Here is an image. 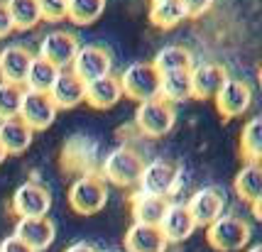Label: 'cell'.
<instances>
[{
  "label": "cell",
  "instance_id": "1",
  "mask_svg": "<svg viewBox=\"0 0 262 252\" xmlns=\"http://www.w3.org/2000/svg\"><path fill=\"white\" fill-rule=\"evenodd\" d=\"M118 79H120L123 96L130 98V101L145 103V101L160 98L162 74L155 69L152 61H135V64H130V66H125V71Z\"/></svg>",
  "mask_w": 262,
  "mask_h": 252
},
{
  "label": "cell",
  "instance_id": "2",
  "mask_svg": "<svg viewBox=\"0 0 262 252\" xmlns=\"http://www.w3.org/2000/svg\"><path fill=\"white\" fill-rule=\"evenodd\" d=\"M145 169V162L130 147H115L113 152H108V157L103 159V179H108L111 184L120 186V189H133L140 184Z\"/></svg>",
  "mask_w": 262,
  "mask_h": 252
},
{
  "label": "cell",
  "instance_id": "3",
  "mask_svg": "<svg viewBox=\"0 0 262 252\" xmlns=\"http://www.w3.org/2000/svg\"><path fill=\"white\" fill-rule=\"evenodd\" d=\"M250 238H252L250 225L243 218L226 216V213L218 218L216 223H211L206 228V240L218 252H238L243 247H248Z\"/></svg>",
  "mask_w": 262,
  "mask_h": 252
},
{
  "label": "cell",
  "instance_id": "4",
  "mask_svg": "<svg viewBox=\"0 0 262 252\" xmlns=\"http://www.w3.org/2000/svg\"><path fill=\"white\" fill-rule=\"evenodd\" d=\"M108 201V189L105 181L96 174H81L76 181L69 186V206L79 216H93L103 211Z\"/></svg>",
  "mask_w": 262,
  "mask_h": 252
},
{
  "label": "cell",
  "instance_id": "5",
  "mask_svg": "<svg viewBox=\"0 0 262 252\" xmlns=\"http://www.w3.org/2000/svg\"><path fill=\"white\" fill-rule=\"evenodd\" d=\"M177 123V113H174V105L155 98V101H145V103L137 105L135 110V125L142 135L147 138H164L167 132L174 130Z\"/></svg>",
  "mask_w": 262,
  "mask_h": 252
},
{
  "label": "cell",
  "instance_id": "6",
  "mask_svg": "<svg viewBox=\"0 0 262 252\" xmlns=\"http://www.w3.org/2000/svg\"><path fill=\"white\" fill-rule=\"evenodd\" d=\"M71 71L79 76L83 83L105 79L113 74V54L101 44H83L71 64Z\"/></svg>",
  "mask_w": 262,
  "mask_h": 252
},
{
  "label": "cell",
  "instance_id": "7",
  "mask_svg": "<svg viewBox=\"0 0 262 252\" xmlns=\"http://www.w3.org/2000/svg\"><path fill=\"white\" fill-rule=\"evenodd\" d=\"M79 49H81V44H79V39H76V35H71L67 30H52V32H47L42 37L37 57L47 59L49 64H54L61 71V69H71Z\"/></svg>",
  "mask_w": 262,
  "mask_h": 252
},
{
  "label": "cell",
  "instance_id": "8",
  "mask_svg": "<svg viewBox=\"0 0 262 252\" xmlns=\"http://www.w3.org/2000/svg\"><path fill=\"white\" fill-rule=\"evenodd\" d=\"M52 208L49 189L37 181H25L12 194V213L17 218H42Z\"/></svg>",
  "mask_w": 262,
  "mask_h": 252
},
{
  "label": "cell",
  "instance_id": "9",
  "mask_svg": "<svg viewBox=\"0 0 262 252\" xmlns=\"http://www.w3.org/2000/svg\"><path fill=\"white\" fill-rule=\"evenodd\" d=\"M177 184H179V167L171 164V162L155 159V162H149V164H145L137 189H140L142 194H152V196L167 198V196L174 194Z\"/></svg>",
  "mask_w": 262,
  "mask_h": 252
},
{
  "label": "cell",
  "instance_id": "10",
  "mask_svg": "<svg viewBox=\"0 0 262 252\" xmlns=\"http://www.w3.org/2000/svg\"><path fill=\"white\" fill-rule=\"evenodd\" d=\"M186 208H189V213L194 218L196 228L199 225L208 228L211 223H216L218 218L226 213V194L218 186H204V189L194 191Z\"/></svg>",
  "mask_w": 262,
  "mask_h": 252
},
{
  "label": "cell",
  "instance_id": "11",
  "mask_svg": "<svg viewBox=\"0 0 262 252\" xmlns=\"http://www.w3.org/2000/svg\"><path fill=\"white\" fill-rule=\"evenodd\" d=\"M57 113H59V108L49 98V93L27 91L25 88L23 105H20V120L27 123V127H32L34 132L37 130H47L57 120Z\"/></svg>",
  "mask_w": 262,
  "mask_h": 252
},
{
  "label": "cell",
  "instance_id": "12",
  "mask_svg": "<svg viewBox=\"0 0 262 252\" xmlns=\"http://www.w3.org/2000/svg\"><path fill=\"white\" fill-rule=\"evenodd\" d=\"M216 103V110L221 118H240V115L248 113V108L252 103V88L245 83V81H235V79H228L226 86L218 91V96L213 98Z\"/></svg>",
  "mask_w": 262,
  "mask_h": 252
},
{
  "label": "cell",
  "instance_id": "13",
  "mask_svg": "<svg viewBox=\"0 0 262 252\" xmlns=\"http://www.w3.org/2000/svg\"><path fill=\"white\" fill-rule=\"evenodd\" d=\"M34 54L25 44H8L0 52V81L25 86Z\"/></svg>",
  "mask_w": 262,
  "mask_h": 252
},
{
  "label": "cell",
  "instance_id": "14",
  "mask_svg": "<svg viewBox=\"0 0 262 252\" xmlns=\"http://www.w3.org/2000/svg\"><path fill=\"white\" fill-rule=\"evenodd\" d=\"M12 235L20 238L23 242H27L34 252H42L54 242V238H57V228H54V223H52L47 216H42V218H20Z\"/></svg>",
  "mask_w": 262,
  "mask_h": 252
},
{
  "label": "cell",
  "instance_id": "15",
  "mask_svg": "<svg viewBox=\"0 0 262 252\" xmlns=\"http://www.w3.org/2000/svg\"><path fill=\"white\" fill-rule=\"evenodd\" d=\"M49 98L54 101V105H57L59 110L76 108L79 103L86 101V83L71 69H61L57 81H54V86L49 88Z\"/></svg>",
  "mask_w": 262,
  "mask_h": 252
},
{
  "label": "cell",
  "instance_id": "16",
  "mask_svg": "<svg viewBox=\"0 0 262 252\" xmlns=\"http://www.w3.org/2000/svg\"><path fill=\"white\" fill-rule=\"evenodd\" d=\"M228 71L221 64H199L191 69V88H194V98L199 101H211L216 98L218 91L226 86L228 81Z\"/></svg>",
  "mask_w": 262,
  "mask_h": 252
},
{
  "label": "cell",
  "instance_id": "17",
  "mask_svg": "<svg viewBox=\"0 0 262 252\" xmlns=\"http://www.w3.org/2000/svg\"><path fill=\"white\" fill-rule=\"evenodd\" d=\"M167 247H169V242L160 230V225L133 223L125 233L127 252H167Z\"/></svg>",
  "mask_w": 262,
  "mask_h": 252
},
{
  "label": "cell",
  "instance_id": "18",
  "mask_svg": "<svg viewBox=\"0 0 262 252\" xmlns=\"http://www.w3.org/2000/svg\"><path fill=\"white\" fill-rule=\"evenodd\" d=\"M160 230L164 233L167 242H184L186 238H191L196 230V223L186 203H169L167 213L162 218Z\"/></svg>",
  "mask_w": 262,
  "mask_h": 252
},
{
  "label": "cell",
  "instance_id": "19",
  "mask_svg": "<svg viewBox=\"0 0 262 252\" xmlns=\"http://www.w3.org/2000/svg\"><path fill=\"white\" fill-rule=\"evenodd\" d=\"M120 98H123L120 79L113 76V74L105 76V79L86 83V103L91 105V108H96V110H108V108H113Z\"/></svg>",
  "mask_w": 262,
  "mask_h": 252
},
{
  "label": "cell",
  "instance_id": "20",
  "mask_svg": "<svg viewBox=\"0 0 262 252\" xmlns=\"http://www.w3.org/2000/svg\"><path fill=\"white\" fill-rule=\"evenodd\" d=\"M169 208V201L162 198V196H152V194H142L137 191L130 201V211L135 223H145V225H160L164 213Z\"/></svg>",
  "mask_w": 262,
  "mask_h": 252
},
{
  "label": "cell",
  "instance_id": "21",
  "mask_svg": "<svg viewBox=\"0 0 262 252\" xmlns=\"http://www.w3.org/2000/svg\"><path fill=\"white\" fill-rule=\"evenodd\" d=\"M32 135L34 130L27 127V123H23L20 118L0 120V145L5 154H23L32 145Z\"/></svg>",
  "mask_w": 262,
  "mask_h": 252
},
{
  "label": "cell",
  "instance_id": "22",
  "mask_svg": "<svg viewBox=\"0 0 262 252\" xmlns=\"http://www.w3.org/2000/svg\"><path fill=\"white\" fill-rule=\"evenodd\" d=\"M233 189L238 198L250 206L257 198H262V162H245V167L233 179Z\"/></svg>",
  "mask_w": 262,
  "mask_h": 252
},
{
  "label": "cell",
  "instance_id": "23",
  "mask_svg": "<svg viewBox=\"0 0 262 252\" xmlns=\"http://www.w3.org/2000/svg\"><path fill=\"white\" fill-rule=\"evenodd\" d=\"M160 98L167 103H184L194 98V88H191V71H171V74H162L160 81Z\"/></svg>",
  "mask_w": 262,
  "mask_h": 252
},
{
  "label": "cell",
  "instance_id": "24",
  "mask_svg": "<svg viewBox=\"0 0 262 252\" xmlns=\"http://www.w3.org/2000/svg\"><path fill=\"white\" fill-rule=\"evenodd\" d=\"M155 69L160 74H171V71H191L194 69V54L191 49L182 44H167L155 54Z\"/></svg>",
  "mask_w": 262,
  "mask_h": 252
},
{
  "label": "cell",
  "instance_id": "25",
  "mask_svg": "<svg viewBox=\"0 0 262 252\" xmlns=\"http://www.w3.org/2000/svg\"><path fill=\"white\" fill-rule=\"evenodd\" d=\"M96 142H91L89 138H83V135H76V138H71L64 145V152H61V157H64V167L67 169H79V172L89 174L86 169L91 167V159L93 154H96Z\"/></svg>",
  "mask_w": 262,
  "mask_h": 252
},
{
  "label": "cell",
  "instance_id": "26",
  "mask_svg": "<svg viewBox=\"0 0 262 252\" xmlns=\"http://www.w3.org/2000/svg\"><path fill=\"white\" fill-rule=\"evenodd\" d=\"M186 20L182 0H149V22L160 30H171Z\"/></svg>",
  "mask_w": 262,
  "mask_h": 252
},
{
  "label": "cell",
  "instance_id": "27",
  "mask_svg": "<svg viewBox=\"0 0 262 252\" xmlns=\"http://www.w3.org/2000/svg\"><path fill=\"white\" fill-rule=\"evenodd\" d=\"M57 76H59V69L54 64H49L42 57H34L32 66H30V74H27V81H25V88L27 91L49 93V88L54 86Z\"/></svg>",
  "mask_w": 262,
  "mask_h": 252
},
{
  "label": "cell",
  "instance_id": "28",
  "mask_svg": "<svg viewBox=\"0 0 262 252\" xmlns=\"http://www.w3.org/2000/svg\"><path fill=\"white\" fill-rule=\"evenodd\" d=\"M240 154L248 162H262V115L248 120L240 130Z\"/></svg>",
  "mask_w": 262,
  "mask_h": 252
},
{
  "label": "cell",
  "instance_id": "29",
  "mask_svg": "<svg viewBox=\"0 0 262 252\" xmlns=\"http://www.w3.org/2000/svg\"><path fill=\"white\" fill-rule=\"evenodd\" d=\"M5 3H8L15 30H32L42 22V12H39L37 0H5Z\"/></svg>",
  "mask_w": 262,
  "mask_h": 252
},
{
  "label": "cell",
  "instance_id": "30",
  "mask_svg": "<svg viewBox=\"0 0 262 252\" xmlns=\"http://www.w3.org/2000/svg\"><path fill=\"white\" fill-rule=\"evenodd\" d=\"M25 86L0 81V120L20 118V105H23Z\"/></svg>",
  "mask_w": 262,
  "mask_h": 252
},
{
  "label": "cell",
  "instance_id": "31",
  "mask_svg": "<svg viewBox=\"0 0 262 252\" xmlns=\"http://www.w3.org/2000/svg\"><path fill=\"white\" fill-rule=\"evenodd\" d=\"M105 10V0H69V20L76 25H91Z\"/></svg>",
  "mask_w": 262,
  "mask_h": 252
},
{
  "label": "cell",
  "instance_id": "32",
  "mask_svg": "<svg viewBox=\"0 0 262 252\" xmlns=\"http://www.w3.org/2000/svg\"><path fill=\"white\" fill-rule=\"evenodd\" d=\"M39 12H42V20L49 22H59L69 17V0H37Z\"/></svg>",
  "mask_w": 262,
  "mask_h": 252
},
{
  "label": "cell",
  "instance_id": "33",
  "mask_svg": "<svg viewBox=\"0 0 262 252\" xmlns=\"http://www.w3.org/2000/svg\"><path fill=\"white\" fill-rule=\"evenodd\" d=\"M184 10H186V17H201L211 10L213 0H182Z\"/></svg>",
  "mask_w": 262,
  "mask_h": 252
},
{
  "label": "cell",
  "instance_id": "34",
  "mask_svg": "<svg viewBox=\"0 0 262 252\" xmlns=\"http://www.w3.org/2000/svg\"><path fill=\"white\" fill-rule=\"evenodd\" d=\"M0 252H34V250L27 242L20 240V238L10 235V238H5V240L0 242Z\"/></svg>",
  "mask_w": 262,
  "mask_h": 252
},
{
  "label": "cell",
  "instance_id": "35",
  "mask_svg": "<svg viewBox=\"0 0 262 252\" xmlns=\"http://www.w3.org/2000/svg\"><path fill=\"white\" fill-rule=\"evenodd\" d=\"M12 30H15V25H12L8 3H5V0H0V37H8Z\"/></svg>",
  "mask_w": 262,
  "mask_h": 252
},
{
  "label": "cell",
  "instance_id": "36",
  "mask_svg": "<svg viewBox=\"0 0 262 252\" xmlns=\"http://www.w3.org/2000/svg\"><path fill=\"white\" fill-rule=\"evenodd\" d=\"M64 252H98V250L93 247L91 242H83V240H81V242H74V245H69Z\"/></svg>",
  "mask_w": 262,
  "mask_h": 252
},
{
  "label": "cell",
  "instance_id": "37",
  "mask_svg": "<svg viewBox=\"0 0 262 252\" xmlns=\"http://www.w3.org/2000/svg\"><path fill=\"white\" fill-rule=\"evenodd\" d=\"M252 216L257 218V220H262V198H257V201L252 203Z\"/></svg>",
  "mask_w": 262,
  "mask_h": 252
},
{
  "label": "cell",
  "instance_id": "38",
  "mask_svg": "<svg viewBox=\"0 0 262 252\" xmlns=\"http://www.w3.org/2000/svg\"><path fill=\"white\" fill-rule=\"evenodd\" d=\"M245 252H262V245H252V247H248Z\"/></svg>",
  "mask_w": 262,
  "mask_h": 252
},
{
  "label": "cell",
  "instance_id": "39",
  "mask_svg": "<svg viewBox=\"0 0 262 252\" xmlns=\"http://www.w3.org/2000/svg\"><path fill=\"white\" fill-rule=\"evenodd\" d=\"M5 159H8V154H5V149H3V145H0V164H3Z\"/></svg>",
  "mask_w": 262,
  "mask_h": 252
},
{
  "label": "cell",
  "instance_id": "40",
  "mask_svg": "<svg viewBox=\"0 0 262 252\" xmlns=\"http://www.w3.org/2000/svg\"><path fill=\"white\" fill-rule=\"evenodd\" d=\"M257 76H260V83H262V66H260V74H257Z\"/></svg>",
  "mask_w": 262,
  "mask_h": 252
}]
</instances>
